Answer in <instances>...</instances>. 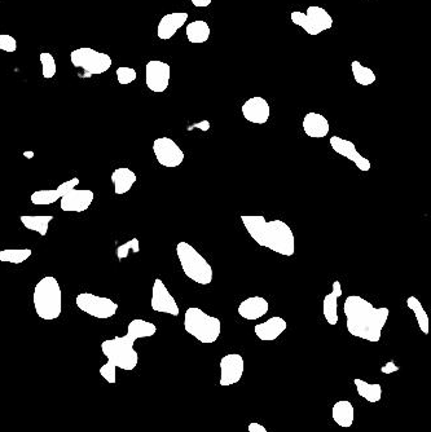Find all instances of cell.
<instances>
[{"mask_svg": "<svg viewBox=\"0 0 431 432\" xmlns=\"http://www.w3.org/2000/svg\"><path fill=\"white\" fill-rule=\"evenodd\" d=\"M346 327L352 337L377 343L390 316L388 307L373 306L360 296H348L343 305Z\"/></svg>", "mask_w": 431, "mask_h": 432, "instance_id": "obj_1", "label": "cell"}, {"mask_svg": "<svg viewBox=\"0 0 431 432\" xmlns=\"http://www.w3.org/2000/svg\"><path fill=\"white\" fill-rule=\"evenodd\" d=\"M241 222L249 236L261 247L288 258L294 255V233L286 223L280 219L267 222L262 215H242Z\"/></svg>", "mask_w": 431, "mask_h": 432, "instance_id": "obj_2", "label": "cell"}, {"mask_svg": "<svg viewBox=\"0 0 431 432\" xmlns=\"http://www.w3.org/2000/svg\"><path fill=\"white\" fill-rule=\"evenodd\" d=\"M32 305L37 315L46 321L57 320L63 312V291L53 276H44L35 285Z\"/></svg>", "mask_w": 431, "mask_h": 432, "instance_id": "obj_3", "label": "cell"}, {"mask_svg": "<svg viewBox=\"0 0 431 432\" xmlns=\"http://www.w3.org/2000/svg\"><path fill=\"white\" fill-rule=\"evenodd\" d=\"M137 340V338L130 333L122 337L106 339L101 343V352L113 367L125 371H132L139 364V353L134 348Z\"/></svg>", "mask_w": 431, "mask_h": 432, "instance_id": "obj_4", "label": "cell"}, {"mask_svg": "<svg viewBox=\"0 0 431 432\" xmlns=\"http://www.w3.org/2000/svg\"><path fill=\"white\" fill-rule=\"evenodd\" d=\"M184 330L200 343L212 344L221 333V321L210 316L199 307H190L184 315Z\"/></svg>", "mask_w": 431, "mask_h": 432, "instance_id": "obj_5", "label": "cell"}, {"mask_svg": "<svg viewBox=\"0 0 431 432\" xmlns=\"http://www.w3.org/2000/svg\"><path fill=\"white\" fill-rule=\"evenodd\" d=\"M175 251L183 272L190 280L202 286L212 282V267L192 245L181 241L177 245Z\"/></svg>", "mask_w": 431, "mask_h": 432, "instance_id": "obj_6", "label": "cell"}, {"mask_svg": "<svg viewBox=\"0 0 431 432\" xmlns=\"http://www.w3.org/2000/svg\"><path fill=\"white\" fill-rule=\"evenodd\" d=\"M290 20L312 37L333 28V17L326 10L319 6H310L305 13L299 11L292 12Z\"/></svg>", "mask_w": 431, "mask_h": 432, "instance_id": "obj_7", "label": "cell"}, {"mask_svg": "<svg viewBox=\"0 0 431 432\" xmlns=\"http://www.w3.org/2000/svg\"><path fill=\"white\" fill-rule=\"evenodd\" d=\"M70 63L74 68L83 69L88 75H101L112 68L113 61L108 53L99 52L90 47H82L72 51Z\"/></svg>", "mask_w": 431, "mask_h": 432, "instance_id": "obj_8", "label": "cell"}, {"mask_svg": "<svg viewBox=\"0 0 431 432\" xmlns=\"http://www.w3.org/2000/svg\"><path fill=\"white\" fill-rule=\"evenodd\" d=\"M77 307L88 316L99 320H108L118 312V305L106 296H99L91 293H81L75 298Z\"/></svg>", "mask_w": 431, "mask_h": 432, "instance_id": "obj_9", "label": "cell"}, {"mask_svg": "<svg viewBox=\"0 0 431 432\" xmlns=\"http://www.w3.org/2000/svg\"><path fill=\"white\" fill-rule=\"evenodd\" d=\"M153 153L158 163L168 169L179 167L184 162V152L171 137H158L153 141Z\"/></svg>", "mask_w": 431, "mask_h": 432, "instance_id": "obj_10", "label": "cell"}, {"mask_svg": "<svg viewBox=\"0 0 431 432\" xmlns=\"http://www.w3.org/2000/svg\"><path fill=\"white\" fill-rule=\"evenodd\" d=\"M150 307L154 312L168 313L171 316H179V306L161 278H156L153 282Z\"/></svg>", "mask_w": 431, "mask_h": 432, "instance_id": "obj_11", "label": "cell"}, {"mask_svg": "<svg viewBox=\"0 0 431 432\" xmlns=\"http://www.w3.org/2000/svg\"><path fill=\"white\" fill-rule=\"evenodd\" d=\"M170 78H171V68L168 63L159 61V60H152L146 66V83L148 90L161 94L168 90L170 85Z\"/></svg>", "mask_w": 431, "mask_h": 432, "instance_id": "obj_12", "label": "cell"}, {"mask_svg": "<svg viewBox=\"0 0 431 432\" xmlns=\"http://www.w3.org/2000/svg\"><path fill=\"white\" fill-rule=\"evenodd\" d=\"M219 369H221L219 384L221 387L233 386L239 383L243 376L245 371L243 358L240 353H228L221 358Z\"/></svg>", "mask_w": 431, "mask_h": 432, "instance_id": "obj_13", "label": "cell"}, {"mask_svg": "<svg viewBox=\"0 0 431 432\" xmlns=\"http://www.w3.org/2000/svg\"><path fill=\"white\" fill-rule=\"evenodd\" d=\"M329 144L337 154L351 161L360 171L368 172L372 169L370 161L359 153L357 145L352 141L339 136H332L329 140Z\"/></svg>", "mask_w": 431, "mask_h": 432, "instance_id": "obj_14", "label": "cell"}, {"mask_svg": "<svg viewBox=\"0 0 431 432\" xmlns=\"http://www.w3.org/2000/svg\"><path fill=\"white\" fill-rule=\"evenodd\" d=\"M241 112L242 116L248 122L255 125H264L268 122L271 116V106L264 97L254 96L243 103Z\"/></svg>", "mask_w": 431, "mask_h": 432, "instance_id": "obj_15", "label": "cell"}, {"mask_svg": "<svg viewBox=\"0 0 431 432\" xmlns=\"http://www.w3.org/2000/svg\"><path fill=\"white\" fill-rule=\"evenodd\" d=\"M95 200V193L90 189H73L60 198L63 212H84Z\"/></svg>", "mask_w": 431, "mask_h": 432, "instance_id": "obj_16", "label": "cell"}, {"mask_svg": "<svg viewBox=\"0 0 431 432\" xmlns=\"http://www.w3.org/2000/svg\"><path fill=\"white\" fill-rule=\"evenodd\" d=\"M188 20V13L174 12L165 14L157 26V37L161 41H170Z\"/></svg>", "mask_w": 431, "mask_h": 432, "instance_id": "obj_17", "label": "cell"}, {"mask_svg": "<svg viewBox=\"0 0 431 432\" xmlns=\"http://www.w3.org/2000/svg\"><path fill=\"white\" fill-rule=\"evenodd\" d=\"M288 327V322L283 317L274 316L267 321L257 324L254 327V333L258 339L263 342H272L280 337Z\"/></svg>", "mask_w": 431, "mask_h": 432, "instance_id": "obj_18", "label": "cell"}, {"mask_svg": "<svg viewBox=\"0 0 431 432\" xmlns=\"http://www.w3.org/2000/svg\"><path fill=\"white\" fill-rule=\"evenodd\" d=\"M270 309V303L264 299L263 296H250L245 300H242L237 308L239 315L245 320H259L261 317L265 316Z\"/></svg>", "mask_w": 431, "mask_h": 432, "instance_id": "obj_19", "label": "cell"}, {"mask_svg": "<svg viewBox=\"0 0 431 432\" xmlns=\"http://www.w3.org/2000/svg\"><path fill=\"white\" fill-rule=\"evenodd\" d=\"M302 128L305 135L312 138H323L328 136L330 126L329 121L320 113H307L302 121Z\"/></svg>", "mask_w": 431, "mask_h": 432, "instance_id": "obj_20", "label": "cell"}, {"mask_svg": "<svg viewBox=\"0 0 431 432\" xmlns=\"http://www.w3.org/2000/svg\"><path fill=\"white\" fill-rule=\"evenodd\" d=\"M343 294L341 282L337 280L333 282V290L326 294L323 299V315L326 320V322L330 327H336L338 324V299Z\"/></svg>", "mask_w": 431, "mask_h": 432, "instance_id": "obj_21", "label": "cell"}, {"mask_svg": "<svg viewBox=\"0 0 431 432\" xmlns=\"http://www.w3.org/2000/svg\"><path fill=\"white\" fill-rule=\"evenodd\" d=\"M110 180L117 196H122L132 189V187L137 183V176L132 169L128 167H119L112 172Z\"/></svg>", "mask_w": 431, "mask_h": 432, "instance_id": "obj_22", "label": "cell"}, {"mask_svg": "<svg viewBox=\"0 0 431 432\" xmlns=\"http://www.w3.org/2000/svg\"><path fill=\"white\" fill-rule=\"evenodd\" d=\"M333 421L336 422L339 427L348 429L352 426L355 420V411L354 405L348 400L337 401L332 409Z\"/></svg>", "mask_w": 431, "mask_h": 432, "instance_id": "obj_23", "label": "cell"}, {"mask_svg": "<svg viewBox=\"0 0 431 432\" xmlns=\"http://www.w3.org/2000/svg\"><path fill=\"white\" fill-rule=\"evenodd\" d=\"M186 34L188 38V42L192 44H202L208 42L211 35V29L209 23L203 20L190 22L186 29Z\"/></svg>", "mask_w": 431, "mask_h": 432, "instance_id": "obj_24", "label": "cell"}, {"mask_svg": "<svg viewBox=\"0 0 431 432\" xmlns=\"http://www.w3.org/2000/svg\"><path fill=\"white\" fill-rule=\"evenodd\" d=\"M52 220L53 216H50V215H38V216L23 215V216H20V222L22 223V225L29 231L38 233L41 237L47 236L50 223Z\"/></svg>", "mask_w": 431, "mask_h": 432, "instance_id": "obj_25", "label": "cell"}, {"mask_svg": "<svg viewBox=\"0 0 431 432\" xmlns=\"http://www.w3.org/2000/svg\"><path fill=\"white\" fill-rule=\"evenodd\" d=\"M354 384L357 387L359 396L364 400L374 404L382 399V386L379 383H368L365 380L355 378Z\"/></svg>", "mask_w": 431, "mask_h": 432, "instance_id": "obj_26", "label": "cell"}, {"mask_svg": "<svg viewBox=\"0 0 431 432\" xmlns=\"http://www.w3.org/2000/svg\"><path fill=\"white\" fill-rule=\"evenodd\" d=\"M407 307L410 308V311L413 312V315L416 316L421 331L425 336H428L430 333V327H429L430 320H429V315L426 313V309L423 308L422 303L416 296H410L407 298Z\"/></svg>", "mask_w": 431, "mask_h": 432, "instance_id": "obj_27", "label": "cell"}, {"mask_svg": "<svg viewBox=\"0 0 431 432\" xmlns=\"http://www.w3.org/2000/svg\"><path fill=\"white\" fill-rule=\"evenodd\" d=\"M127 333L132 334L137 339L150 338L156 336L157 327L153 322H149V321H146V320H140V318H135V320H132L128 324Z\"/></svg>", "mask_w": 431, "mask_h": 432, "instance_id": "obj_28", "label": "cell"}, {"mask_svg": "<svg viewBox=\"0 0 431 432\" xmlns=\"http://www.w3.org/2000/svg\"><path fill=\"white\" fill-rule=\"evenodd\" d=\"M351 70H352L354 79H355V82L358 85L367 87V85H373L376 82V79H377L374 72L370 68L363 66L360 61H352L351 63Z\"/></svg>", "mask_w": 431, "mask_h": 432, "instance_id": "obj_29", "label": "cell"}, {"mask_svg": "<svg viewBox=\"0 0 431 432\" xmlns=\"http://www.w3.org/2000/svg\"><path fill=\"white\" fill-rule=\"evenodd\" d=\"M32 255V249H4L0 250V262L21 264Z\"/></svg>", "mask_w": 431, "mask_h": 432, "instance_id": "obj_30", "label": "cell"}, {"mask_svg": "<svg viewBox=\"0 0 431 432\" xmlns=\"http://www.w3.org/2000/svg\"><path fill=\"white\" fill-rule=\"evenodd\" d=\"M60 198L61 197L59 196V193L56 192V189L35 190V192H32V196H30V200H32V205H37V206L53 205L54 202H57Z\"/></svg>", "mask_w": 431, "mask_h": 432, "instance_id": "obj_31", "label": "cell"}, {"mask_svg": "<svg viewBox=\"0 0 431 432\" xmlns=\"http://www.w3.org/2000/svg\"><path fill=\"white\" fill-rule=\"evenodd\" d=\"M39 60L42 65V75L46 79H52L57 73L56 60L50 52H42L39 54Z\"/></svg>", "mask_w": 431, "mask_h": 432, "instance_id": "obj_32", "label": "cell"}, {"mask_svg": "<svg viewBox=\"0 0 431 432\" xmlns=\"http://www.w3.org/2000/svg\"><path fill=\"white\" fill-rule=\"evenodd\" d=\"M130 251L135 254L140 253V241H139L137 237H134L130 241L122 243V245H119L117 247V258H118V260L122 262L123 259H126Z\"/></svg>", "mask_w": 431, "mask_h": 432, "instance_id": "obj_33", "label": "cell"}, {"mask_svg": "<svg viewBox=\"0 0 431 432\" xmlns=\"http://www.w3.org/2000/svg\"><path fill=\"white\" fill-rule=\"evenodd\" d=\"M117 81L122 85H131L137 81V70L128 66H119L116 70Z\"/></svg>", "mask_w": 431, "mask_h": 432, "instance_id": "obj_34", "label": "cell"}, {"mask_svg": "<svg viewBox=\"0 0 431 432\" xmlns=\"http://www.w3.org/2000/svg\"><path fill=\"white\" fill-rule=\"evenodd\" d=\"M0 50L4 52H16L17 51L16 38L8 34H0Z\"/></svg>", "mask_w": 431, "mask_h": 432, "instance_id": "obj_35", "label": "cell"}, {"mask_svg": "<svg viewBox=\"0 0 431 432\" xmlns=\"http://www.w3.org/2000/svg\"><path fill=\"white\" fill-rule=\"evenodd\" d=\"M116 367H113L112 364L106 362V364H104V365L100 368L99 373H100V376H101V377H103V378H104L108 383H110V384H116Z\"/></svg>", "mask_w": 431, "mask_h": 432, "instance_id": "obj_36", "label": "cell"}, {"mask_svg": "<svg viewBox=\"0 0 431 432\" xmlns=\"http://www.w3.org/2000/svg\"><path fill=\"white\" fill-rule=\"evenodd\" d=\"M79 183H81L79 178H73V179L68 180V181H63V184H60L56 188V192L59 193L60 197H63L66 193H69L70 190L75 189L77 185H79Z\"/></svg>", "mask_w": 431, "mask_h": 432, "instance_id": "obj_37", "label": "cell"}, {"mask_svg": "<svg viewBox=\"0 0 431 432\" xmlns=\"http://www.w3.org/2000/svg\"><path fill=\"white\" fill-rule=\"evenodd\" d=\"M248 431L268 432L267 431V429L264 427L263 424H261V423H257V422H252V423H249V426H248Z\"/></svg>", "mask_w": 431, "mask_h": 432, "instance_id": "obj_38", "label": "cell"}, {"mask_svg": "<svg viewBox=\"0 0 431 432\" xmlns=\"http://www.w3.org/2000/svg\"><path fill=\"white\" fill-rule=\"evenodd\" d=\"M381 370H382V373H385V374H391V373H394V371H398L399 367H397L392 361H389Z\"/></svg>", "mask_w": 431, "mask_h": 432, "instance_id": "obj_39", "label": "cell"}, {"mask_svg": "<svg viewBox=\"0 0 431 432\" xmlns=\"http://www.w3.org/2000/svg\"><path fill=\"white\" fill-rule=\"evenodd\" d=\"M190 1L196 8H206L212 3V0H190Z\"/></svg>", "mask_w": 431, "mask_h": 432, "instance_id": "obj_40", "label": "cell"}]
</instances>
